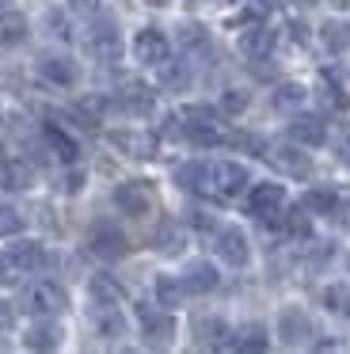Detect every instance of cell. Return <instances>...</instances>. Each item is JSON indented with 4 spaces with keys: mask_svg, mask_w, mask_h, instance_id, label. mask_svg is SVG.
Returning a JSON list of instances; mask_svg holds the SVG:
<instances>
[{
    "mask_svg": "<svg viewBox=\"0 0 350 354\" xmlns=\"http://www.w3.org/2000/svg\"><path fill=\"white\" fill-rule=\"evenodd\" d=\"M42 263H46L42 244H30V240H23V244H12L4 255H0V270H4V278L35 274V270L42 267Z\"/></svg>",
    "mask_w": 350,
    "mask_h": 354,
    "instance_id": "3957f363",
    "label": "cell"
},
{
    "mask_svg": "<svg viewBox=\"0 0 350 354\" xmlns=\"http://www.w3.org/2000/svg\"><path fill=\"white\" fill-rule=\"evenodd\" d=\"M179 42H183V46H202V42H205V31H202V27H198V24H187V27H179Z\"/></svg>",
    "mask_w": 350,
    "mask_h": 354,
    "instance_id": "74e56055",
    "label": "cell"
},
{
    "mask_svg": "<svg viewBox=\"0 0 350 354\" xmlns=\"http://www.w3.org/2000/svg\"><path fill=\"white\" fill-rule=\"evenodd\" d=\"M88 54L95 57V62H103V65L118 62L122 39H118V27H114L111 19H103V24L91 27V35H88Z\"/></svg>",
    "mask_w": 350,
    "mask_h": 354,
    "instance_id": "5b68a950",
    "label": "cell"
},
{
    "mask_svg": "<svg viewBox=\"0 0 350 354\" xmlns=\"http://www.w3.org/2000/svg\"><path fill=\"white\" fill-rule=\"evenodd\" d=\"M213 248H217V255L228 263V267H243V263L251 259L248 236H243V229H236V225L221 229V232H217V240H213Z\"/></svg>",
    "mask_w": 350,
    "mask_h": 354,
    "instance_id": "9c48e42d",
    "label": "cell"
},
{
    "mask_svg": "<svg viewBox=\"0 0 350 354\" xmlns=\"http://www.w3.org/2000/svg\"><path fill=\"white\" fill-rule=\"evenodd\" d=\"M240 351H266V339H263V328L259 324H251V328L240 331Z\"/></svg>",
    "mask_w": 350,
    "mask_h": 354,
    "instance_id": "e575fe53",
    "label": "cell"
},
{
    "mask_svg": "<svg viewBox=\"0 0 350 354\" xmlns=\"http://www.w3.org/2000/svg\"><path fill=\"white\" fill-rule=\"evenodd\" d=\"M23 308H27L30 316H57L61 308H65V290H61L57 282H30L27 290H23Z\"/></svg>",
    "mask_w": 350,
    "mask_h": 354,
    "instance_id": "7a4b0ae2",
    "label": "cell"
},
{
    "mask_svg": "<svg viewBox=\"0 0 350 354\" xmlns=\"http://www.w3.org/2000/svg\"><path fill=\"white\" fill-rule=\"evenodd\" d=\"M270 46H274V31H266V27H251V31L240 35V50L255 62H263L270 54Z\"/></svg>",
    "mask_w": 350,
    "mask_h": 354,
    "instance_id": "44dd1931",
    "label": "cell"
},
{
    "mask_svg": "<svg viewBox=\"0 0 350 354\" xmlns=\"http://www.w3.org/2000/svg\"><path fill=\"white\" fill-rule=\"evenodd\" d=\"M27 39V19L19 12H0V46H19Z\"/></svg>",
    "mask_w": 350,
    "mask_h": 354,
    "instance_id": "603a6c76",
    "label": "cell"
},
{
    "mask_svg": "<svg viewBox=\"0 0 350 354\" xmlns=\"http://www.w3.org/2000/svg\"><path fill=\"white\" fill-rule=\"evenodd\" d=\"M301 4H312V0H301Z\"/></svg>",
    "mask_w": 350,
    "mask_h": 354,
    "instance_id": "7bdbcfd3",
    "label": "cell"
},
{
    "mask_svg": "<svg viewBox=\"0 0 350 354\" xmlns=\"http://www.w3.org/2000/svg\"><path fill=\"white\" fill-rule=\"evenodd\" d=\"M23 232V214L15 206H0V236H19Z\"/></svg>",
    "mask_w": 350,
    "mask_h": 354,
    "instance_id": "d6a6232c",
    "label": "cell"
},
{
    "mask_svg": "<svg viewBox=\"0 0 350 354\" xmlns=\"http://www.w3.org/2000/svg\"><path fill=\"white\" fill-rule=\"evenodd\" d=\"M320 39H324V46L331 50V54H342V50H350V24H342V19H331V24H324Z\"/></svg>",
    "mask_w": 350,
    "mask_h": 354,
    "instance_id": "cb8c5ba5",
    "label": "cell"
},
{
    "mask_svg": "<svg viewBox=\"0 0 350 354\" xmlns=\"http://www.w3.org/2000/svg\"><path fill=\"white\" fill-rule=\"evenodd\" d=\"M183 293H187V290H183L179 278H172V274H160V278H156V301H160L164 308L183 305Z\"/></svg>",
    "mask_w": 350,
    "mask_h": 354,
    "instance_id": "d4e9b609",
    "label": "cell"
},
{
    "mask_svg": "<svg viewBox=\"0 0 350 354\" xmlns=\"http://www.w3.org/2000/svg\"><path fill=\"white\" fill-rule=\"evenodd\" d=\"M23 346H27V351H57L61 346V328L57 324H35V328L23 335Z\"/></svg>",
    "mask_w": 350,
    "mask_h": 354,
    "instance_id": "ffe728a7",
    "label": "cell"
},
{
    "mask_svg": "<svg viewBox=\"0 0 350 354\" xmlns=\"http://www.w3.org/2000/svg\"><path fill=\"white\" fill-rule=\"evenodd\" d=\"M4 164H8V156H4V145H0V168H4Z\"/></svg>",
    "mask_w": 350,
    "mask_h": 354,
    "instance_id": "b9f144b4",
    "label": "cell"
},
{
    "mask_svg": "<svg viewBox=\"0 0 350 354\" xmlns=\"http://www.w3.org/2000/svg\"><path fill=\"white\" fill-rule=\"evenodd\" d=\"M248 100L251 95L243 92V88H228V92L221 95V111H225V115H240V111L248 107Z\"/></svg>",
    "mask_w": 350,
    "mask_h": 354,
    "instance_id": "836d02e7",
    "label": "cell"
},
{
    "mask_svg": "<svg viewBox=\"0 0 350 354\" xmlns=\"http://www.w3.org/2000/svg\"><path fill=\"white\" fill-rule=\"evenodd\" d=\"M91 252L103 255V259H122V255L129 252V240H126V232H122L118 225L99 221L95 229H91Z\"/></svg>",
    "mask_w": 350,
    "mask_h": 354,
    "instance_id": "ba28073f",
    "label": "cell"
},
{
    "mask_svg": "<svg viewBox=\"0 0 350 354\" xmlns=\"http://www.w3.org/2000/svg\"><path fill=\"white\" fill-rule=\"evenodd\" d=\"M156 248L164 255H179L183 252V232L175 229V225H164V229H160V236H156Z\"/></svg>",
    "mask_w": 350,
    "mask_h": 354,
    "instance_id": "1f68e13d",
    "label": "cell"
},
{
    "mask_svg": "<svg viewBox=\"0 0 350 354\" xmlns=\"http://www.w3.org/2000/svg\"><path fill=\"white\" fill-rule=\"evenodd\" d=\"M289 138H293L297 145L316 149V145H324V141H327V126L320 122V118H312V115H297L293 122H289Z\"/></svg>",
    "mask_w": 350,
    "mask_h": 354,
    "instance_id": "9a60e30c",
    "label": "cell"
},
{
    "mask_svg": "<svg viewBox=\"0 0 350 354\" xmlns=\"http://www.w3.org/2000/svg\"><path fill=\"white\" fill-rule=\"evenodd\" d=\"M324 305L331 308L335 316H347V320H350V290H347V286H327V290H324Z\"/></svg>",
    "mask_w": 350,
    "mask_h": 354,
    "instance_id": "f1b7e54d",
    "label": "cell"
},
{
    "mask_svg": "<svg viewBox=\"0 0 350 354\" xmlns=\"http://www.w3.org/2000/svg\"><path fill=\"white\" fill-rule=\"evenodd\" d=\"M248 183H251V176H248V168H243V164L217 160V164H210V183H205V191L217 194V198H236V194H240Z\"/></svg>",
    "mask_w": 350,
    "mask_h": 354,
    "instance_id": "6da1fadb",
    "label": "cell"
},
{
    "mask_svg": "<svg viewBox=\"0 0 350 354\" xmlns=\"http://www.w3.org/2000/svg\"><path fill=\"white\" fill-rule=\"evenodd\" d=\"M91 324H95V331L103 339L126 335V316H122L118 305H99V301H95V308H91Z\"/></svg>",
    "mask_w": 350,
    "mask_h": 354,
    "instance_id": "2e32d148",
    "label": "cell"
},
{
    "mask_svg": "<svg viewBox=\"0 0 350 354\" xmlns=\"http://www.w3.org/2000/svg\"><path fill=\"white\" fill-rule=\"evenodd\" d=\"M152 107H156V100H152L149 88L145 84H126V92H122V111H126V115L145 118V115H152Z\"/></svg>",
    "mask_w": 350,
    "mask_h": 354,
    "instance_id": "d6986e66",
    "label": "cell"
},
{
    "mask_svg": "<svg viewBox=\"0 0 350 354\" xmlns=\"http://www.w3.org/2000/svg\"><path fill=\"white\" fill-rule=\"evenodd\" d=\"M187 80H190L187 65H172V69H167V62H164V84L167 88H187Z\"/></svg>",
    "mask_w": 350,
    "mask_h": 354,
    "instance_id": "d590c367",
    "label": "cell"
},
{
    "mask_svg": "<svg viewBox=\"0 0 350 354\" xmlns=\"http://www.w3.org/2000/svg\"><path fill=\"white\" fill-rule=\"evenodd\" d=\"M205 183H210V164L187 160V164L175 168V187H179V191H205Z\"/></svg>",
    "mask_w": 350,
    "mask_h": 354,
    "instance_id": "ac0fdd59",
    "label": "cell"
},
{
    "mask_svg": "<svg viewBox=\"0 0 350 354\" xmlns=\"http://www.w3.org/2000/svg\"><path fill=\"white\" fill-rule=\"evenodd\" d=\"M0 328H12V308L0 301Z\"/></svg>",
    "mask_w": 350,
    "mask_h": 354,
    "instance_id": "ab89813d",
    "label": "cell"
},
{
    "mask_svg": "<svg viewBox=\"0 0 350 354\" xmlns=\"http://www.w3.org/2000/svg\"><path fill=\"white\" fill-rule=\"evenodd\" d=\"M286 229L293 232V236H308V217H304V209H289V214H286Z\"/></svg>",
    "mask_w": 350,
    "mask_h": 354,
    "instance_id": "8d00e7d4",
    "label": "cell"
},
{
    "mask_svg": "<svg viewBox=\"0 0 350 354\" xmlns=\"http://www.w3.org/2000/svg\"><path fill=\"white\" fill-rule=\"evenodd\" d=\"M278 335L286 346H304L312 339V320L304 316V308H282L278 316Z\"/></svg>",
    "mask_w": 350,
    "mask_h": 354,
    "instance_id": "7c38bea8",
    "label": "cell"
},
{
    "mask_svg": "<svg viewBox=\"0 0 350 354\" xmlns=\"http://www.w3.org/2000/svg\"><path fill=\"white\" fill-rule=\"evenodd\" d=\"M68 8H73L76 16H95V12H99V0H68Z\"/></svg>",
    "mask_w": 350,
    "mask_h": 354,
    "instance_id": "f35d334b",
    "label": "cell"
},
{
    "mask_svg": "<svg viewBox=\"0 0 350 354\" xmlns=\"http://www.w3.org/2000/svg\"><path fill=\"white\" fill-rule=\"evenodd\" d=\"M46 141H50V149L53 153L61 156V160H76V145H73V138H68V133H61L57 126H46Z\"/></svg>",
    "mask_w": 350,
    "mask_h": 354,
    "instance_id": "4316f807",
    "label": "cell"
},
{
    "mask_svg": "<svg viewBox=\"0 0 350 354\" xmlns=\"http://www.w3.org/2000/svg\"><path fill=\"white\" fill-rule=\"evenodd\" d=\"M133 54H137V62H145V65H164L167 54H172V46H167L164 31L145 27V31H137V39H133Z\"/></svg>",
    "mask_w": 350,
    "mask_h": 354,
    "instance_id": "8fae6325",
    "label": "cell"
},
{
    "mask_svg": "<svg viewBox=\"0 0 350 354\" xmlns=\"http://www.w3.org/2000/svg\"><path fill=\"white\" fill-rule=\"evenodd\" d=\"M270 164L278 171H286V176H293V179H308L312 176V160H308V153H301V145H274L270 149Z\"/></svg>",
    "mask_w": 350,
    "mask_h": 354,
    "instance_id": "30bf717a",
    "label": "cell"
},
{
    "mask_svg": "<svg viewBox=\"0 0 350 354\" xmlns=\"http://www.w3.org/2000/svg\"><path fill=\"white\" fill-rule=\"evenodd\" d=\"M114 206H118L122 214H129V217H145V214H152V206H156V194H152V187L145 183V179H129V183L114 187Z\"/></svg>",
    "mask_w": 350,
    "mask_h": 354,
    "instance_id": "277c9868",
    "label": "cell"
},
{
    "mask_svg": "<svg viewBox=\"0 0 350 354\" xmlns=\"http://www.w3.org/2000/svg\"><path fill=\"white\" fill-rule=\"evenodd\" d=\"M335 206H339V198H335L331 191H308L304 194V209H312V214H335Z\"/></svg>",
    "mask_w": 350,
    "mask_h": 354,
    "instance_id": "4dcf8cb0",
    "label": "cell"
},
{
    "mask_svg": "<svg viewBox=\"0 0 350 354\" xmlns=\"http://www.w3.org/2000/svg\"><path fill=\"white\" fill-rule=\"evenodd\" d=\"M149 4H156V8H164V4H172V0H149Z\"/></svg>",
    "mask_w": 350,
    "mask_h": 354,
    "instance_id": "60d3db41",
    "label": "cell"
},
{
    "mask_svg": "<svg viewBox=\"0 0 350 354\" xmlns=\"http://www.w3.org/2000/svg\"><path fill=\"white\" fill-rule=\"evenodd\" d=\"M38 77L50 80L53 88H73L76 80H80V69H76V62H68V57H42V62H38Z\"/></svg>",
    "mask_w": 350,
    "mask_h": 354,
    "instance_id": "5bb4252c",
    "label": "cell"
},
{
    "mask_svg": "<svg viewBox=\"0 0 350 354\" xmlns=\"http://www.w3.org/2000/svg\"><path fill=\"white\" fill-rule=\"evenodd\" d=\"M137 316H141V335H145V346H167L172 343V335H175V320L172 316H164L160 308H149V305H141L137 308Z\"/></svg>",
    "mask_w": 350,
    "mask_h": 354,
    "instance_id": "8992f818",
    "label": "cell"
},
{
    "mask_svg": "<svg viewBox=\"0 0 350 354\" xmlns=\"http://www.w3.org/2000/svg\"><path fill=\"white\" fill-rule=\"evenodd\" d=\"M183 290L187 293H210V290H217V282H221V274L213 270V263H190L187 270H183Z\"/></svg>",
    "mask_w": 350,
    "mask_h": 354,
    "instance_id": "e0dca14e",
    "label": "cell"
},
{
    "mask_svg": "<svg viewBox=\"0 0 350 354\" xmlns=\"http://www.w3.org/2000/svg\"><path fill=\"white\" fill-rule=\"evenodd\" d=\"M4 187L8 191H23V187H30V176H35V171H30V164H4Z\"/></svg>",
    "mask_w": 350,
    "mask_h": 354,
    "instance_id": "f546056e",
    "label": "cell"
},
{
    "mask_svg": "<svg viewBox=\"0 0 350 354\" xmlns=\"http://www.w3.org/2000/svg\"><path fill=\"white\" fill-rule=\"evenodd\" d=\"M282 206H286V187H282V183H255V187H251L248 209L255 217L270 221L274 214H282Z\"/></svg>",
    "mask_w": 350,
    "mask_h": 354,
    "instance_id": "52a82bcc",
    "label": "cell"
},
{
    "mask_svg": "<svg viewBox=\"0 0 350 354\" xmlns=\"http://www.w3.org/2000/svg\"><path fill=\"white\" fill-rule=\"evenodd\" d=\"M190 331H194V343L205 346V351H221V346L232 343V331H228L225 320H217V316H198L194 324H190Z\"/></svg>",
    "mask_w": 350,
    "mask_h": 354,
    "instance_id": "4fadbf2b",
    "label": "cell"
},
{
    "mask_svg": "<svg viewBox=\"0 0 350 354\" xmlns=\"http://www.w3.org/2000/svg\"><path fill=\"white\" fill-rule=\"evenodd\" d=\"M304 95H308V92H304L301 84H282L278 92H274V107H278V111H297L304 103Z\"/></svg>",
    "mask_w": 350,
    "mask_h": 354,
    "instance_id": "83f0119b",
    "label": "cell"
},
{
    "mask_svg": "<svg viewBox=\"0 0 350 354\" xmlns=\"http://www.w3.org/2000/svg\"><path fill=\"white\" fill-rule=\"evenodd\" d=\"M88 293H91V301H99V305H118V301H122V290H118V286H114L107 274H95V278H91Z\"/></svg>",
    "mask_w": 350,
    "mask_h": 354,
    "instance_id": "484cf974",
    "label": "cell"
},
{
    "mask_svg": "<svg viewBox=\"0 0 350 354\" xmlns=\"http://www.w3.org/2000/svg\"><path fill=\"white\" fill-rule=\"evenodd\" d=\"M111 141L118 149H126L129 156H152V149H156V141L141 130H118V133H111Z\"/></svg>",
    "mask_w": 350,
    "mask_h": 354,
    "instance_id": "7402d4cb",
    "label": "cell"
}]
</instances>
